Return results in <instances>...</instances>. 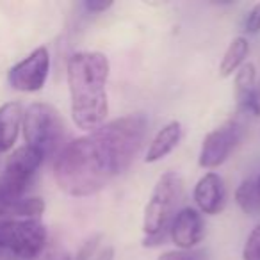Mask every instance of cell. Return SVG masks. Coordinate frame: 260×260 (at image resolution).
<instances>
[{"label":"cell","instance_id":"1","mask_svg":"<svg viewBox=\"0 0 260 260\" xmlns=\"http://www.w3.org/2000/svg\"><path fill=\"white\" fill-rule=\"evenodd\" d=\"M146 132L148 119L128 114L66 143L54 160L55 184L75 198L96 194L128 170L145 145Z\"/></svg>","mask_w":260,"mask_h":260},{"label":"cell","instance_id":"2","mask_svg":"<svg viewBox=\"0 0 260 260\" xmlns=\"http://www.w3.org/2000/svg\"><path fill=\"white\" fill-rule=\"evenodd\" d=\"M111 62L102 52H75L68 59L66 79L72 100V118L79 128L93 132L109 114L107 80Z\"/></svg>","mask_w":260,"mask_h":260},{"label":"cell","instance_id":"3","mask_svg":"<svg viewBox=\"0 0 260 260\" xmlns=\"http://www.w3.org/2000/svg\"><path fill=\"white\" fill-rule=\"evenodd\" d=\"M184 198V180L175 171H168L157 180L143 216L145 246H159L170 235V224Z\"/></svg>","mask_w":260,"mask_h":260},{"label":"cell","instance_id":"4","mask_svg":"<svg viewBox=\"0 0 260 260\" xmlns=\"http://www.w3.org/2000/svg\"><path fill=\"white\" fill-rule=\"evenodd\" d=\"M23 138L25 145L38 150L41 155H57L64 148L66 125L61 112L50 104L34 102L23 111Z\"/></svg>","mask_w":260,"mask_h":260},{"label":"cell","instance_id":"5","mask_svg":"<svg viewBox=\"0 0 260 260\" xmlns=\"http://www.w3.org/2000/svg\"><path fill=\"white\" fill-rule=\"evenodd\" d=\"M43 160L45 157L38 150L27 145L16 148L8 157L4 171L0 175V205H8L25 198L27 189Z\"/></svg>","mask_w":260,"mask_h":260},{"label":"cell","instance_id":"6","mask_svg":"<svg viewBox=\"0 0 260 260\" xmlns=\"http://www.w3.org/2000/svg\"><path fill=\"white\" fill-rule=\"evenodd\" d=\"M48 232L40 219H0V253L36 260L43 253Z\"/></svg>","mask_w":260,"mask_h":260},{"label":"cell","instance_id":"7","mask_svg":"<svg viewBox=\"0 0 260 260\" xmlns=\"http://www.w3.org/2000/svg\"><path fill=\"white\" fill-rule=\"evenodd\" d=\"M242 134V125L237 119H228L203 138L198 164L203 170H216L230 157Z\"/></svg>","mask_w":260,"mask_h":260},{"label":"cell","instance_id":"8","mask_svg":"<svg viewBox=\"0 0 260 260\" xmlns=\"http://www.w3.org/2000/svg\"><path fill=\"white\" fill-rule=\"evenodd\" d=\"M50 73V54L47 47H38L16 62L8 72V82L15 91L22 93H36L41 91L47 84Z\"/></svg>","mask_w":260,"mask_h":260},{"label":"cell","instance_id":"9","mask_svg":"<svg viewBox=\"0 0 260 260\" xmlns=\"http://www.w3.org/2000/svg\"><path fill=\"white\" fill-rule=\"evenodd\" d=\"M205 224L200 210L184 207L177 212L170 224V239L180 251L192 249L203 241Z\"/></svg>","mask_w":260,"mask_h":260},{"label":"cell","instance_id":"10","mask_svg":"<svg viewBox=\"0 0 260 260\" xmlns=\"http://www.w3.org/2000/svg\"><path fill=\"white\" fill-rule=\"evenodd\" d=\"M194 202L200 212L216 216L226 205V189L223 178L214 171L205 173L194 185Z\"/></svg>","mask_w":260,"mask_h":260},{"label":"cell","instance_id":"11","mask_svg":"<svg viewBox=\"0 0 260 260\" xmlns=\"http://www.w3.org/2000/svg\"><path fill=\"white\" fill-rule=\"evenodd\" d=\"M182 139V123L173 119V121L166 123L162 128L153 136V139L150 141L148 150H146L145 162L153 164L159 160L166 159L171 152L178 146Z\"/></svg>","mask_w":260,"mask_h":260},{"label":"cell","instance_id":"12","mask_svg":"<svg viewBox=\"0 0 260 260\" xmlns=\"http://www.w3.org/2000/svg\"><path fill=\"white\" fill-rule=\"evenodd\" d=\"M23 121V107L20 102H8L0 107V153L15 146Z\"/></svg>","mask_w":260,"mask_h":260},{"label":"cell","instance_id":"13","mask_svg":"<svg viewBox=\"0 0 260 260\" xmlns=\"http://www.w3.org/2000/svg\"><path fill=\"white\" fill-rule=\"evenodd\" d=\"M43 212L45 200L40 196H25L8 205H0V219H40Z\"/></svg>","mask_w":260,"mask_h":260},{"label":"cell","instance_id":"14","mask_svg":"<svg viewBox=\"0 0 260 260\" xmlns=\"http://www.w3.org/2000/svg\"><path fill=\"white\" fill-rule=\"evenodd\" d=\"M249 54V43L244 36H237L232 40L228 48L224 50L223 59L219 62V73L221 77H230L244 64L246 57Z\"/></svg>","mask_w":260,"mask_h":260},{"label":"cell","instance_id":"15","mask_svg":"<svg viewBox=\"0 0 260 260\" xmlns=\"http://www.w3.org/2000/svg\"><path fill=\"white\" fill-rule=\"evenodd\" d=\"M235 203L244 214L255 216L260 212V192L253 178L242 180L241 185L235 189Z\"/></svg>","mask_w":260,"mask_h":260},{"label":"cell","instance_id":"16","mask_svg":"<svg viewBox=\"0 0 260 260\" xmlns=\"http://www.w3.org/2000/svg\"><path fill=\"white\" fill-rule=\"evenodd\" d=\"M256 68L253 62H244L241 68L235 72V94L248 93L256 89Z\"/></svg>","mask_w":260,"mask_h":260},{"label":"cell","instance_id":"17","mask_svg":"<svg viewBox=\"0 0 260 260\" xmlns=\"http://www.w3.org/2000/svg\"><path fill=\"white\" fill-rule=\"evenodd\" d=\"M242 260H260V224L249 232L242 248Z\"/></svg>","mask_w":260,"mask_h":260},{"label":"cell","instance_id":"18","mask_svg":"<svg viewBox=\"0 0 260 260\" xmlns=\"http://www.w3.org/2000/svg\"><path fill=\"white\" fill-rule=\"evenodd\" d=\"M244 32L248 34H258L260 32V2L255 4L248 11L244 18Z\"/></svg>","mask_w":260,"mask_h":260},{"label":"cell","instance_id":"19","mask_svg":"<svg viewBox=\"0 0 260 260\" xmlns=\"http://www.w3.org/2000/svg\"><path fill=\"white\" fill-rule=\"evenodd\" d=\"M100 239H102L100 234L93 235L91 239H87V241L84 242L82 246H80V249L77 251V255L73 256L72 260H89L91 256L94 255V249H96V246H98V242H100Z\"/></svg>","mask_w":260,"mask_h":260},{"label":"cell","instance_id":"20","mask_svg":"<svg viewBox=\"0 0 260 260\" xmlns=\"http://www.w3.org/2000/svg\"><path fill=\"white\" fill-rule=\"evenodd\" d=\"M112 0H86L84 2V8L91 13H105L107 9L112 8Z\"/></svg>","mask_w":260,"mask_h":260},{"label":"cell","instance_id":"21","mask_svg":"<svg viewBox=\"0 0 260 260\" xmlns=\"http://www.w3.org/2000/svg\"><path fill=\"white\" fill-rule=\"evenodd\" d=\"M94 260H114V248L112 246H105L94 255Z\"/></svg>","mask_w":260,"mask_h":260},{"label":"cell","instance_id":"22","mask_svg":"<svg viewBox=\"0 0 260 260\" xmlns=\"http://www.w3.org/2000/svg\"><path fill=\"white\" fill-rule=\"evenodd\" d=\"M178 260H191V256H189L187 253L184 251V253H182V255H180V258H178Z\"/></svg>","mask_w":260,"mask_h":260},{"label":"cell","instance_id":"23","mask_svg":"<svg viewBox=\"0 0 260 260\" xmlns=\"http://www.w3.org/2000/svg\"><path fill=\"white\" fill-rule=\"evenodd\" d=\"M255 184H256V189H258V192H260V173H258V177H256Z\"/></svg>","mask_w":260,"mask_h":260}]
</instances>
